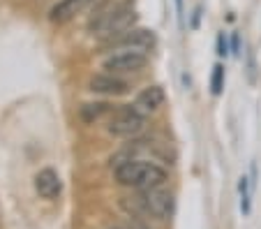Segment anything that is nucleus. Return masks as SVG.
I'll return each mask as SVG.
<instances>
[{
	"label": "nucleus",
	"mask_w": 261,
	"mask_h": 229,
	"mask_svg": "<svg viewBox=\"0 0 261 229\" xmlns=\"http://www.w3.org/2000/svg\"><path fill=\"white\" fill-rule=\"evenodd\" d=\"M86 5H88V0H58L49 10V19L54 21V23H67V21L74 19Z\"/></svg>",
	"instance_id": "9d476101"
},
{
	"label": "nucleus",
	"mask_w": 261,
	"mask_h": 229,
	"mask_svg": "<svg viewBox=\"0 0 261 229\" xmlns=\"http://www.w3.org/2000/svg\"><path fill=\"white\" fill-rule=\"evenodd\" d=\"M90 3H93V5H95V3H97V5H104L107 0H88V5H90Z\"/></svg>",
	"instance_id": "a211bd4d"
},
{
	"label": "nucleus",
	"mask_w": 261,
	"mask_h": 229,
	"mask_svg": "<svg viewBox=\"0 0 261 229\" xmlns=\"http://www.w3.org/2000/svg\"><path fill=\"white\" fill-rule=\"evenodd\" d=\"M139 204L141 209L146 211L148 215H153L158 220H169L176 211V199L173 194L164 188H150V190H143L139 194Z\"/></svg>",
	"instance_id": "20e7f679"
},
{
	"label": "nucleus",
	"mask_w": 261,
	"mask_h": 229,
	"mask_svg": "<svg viewBox=\"0 0 261 229\" xmlns=\"http://www.w3.org/2000/svg\"><path fill=\"white\" fill-rule=\"evenodd\" d=\"M211 90L213 95H220L224 90V65L217 63L213 67V74H211Z\"/></svg>",
	"instance_id": "f8f14e48"
},
{
	"label": "nucleus",
	"mask_w": 261,
	"mask_h": 229,
	"mask_svg": "<svg viewBox=\"0 0 261 229\" xmlns=\"http://www.w3.org/2000/svg\"><path fill=\"white\" fill-rule=\"evenodd\" d=\"M35 190H37L42 199H58L60 192H63V181L54 169L46 167V169L37 171V176H35Z\"/></svg>",
	"instance_id": "6e6552de"
},
{
	"label": "nucleus",
	"mask_w": 261,
	"mask_h": 229,
	"mask_svg": "<svg viewBox=\"0 0 261 229\" xmlns=\"http://www.w3.org/2000/svg\"><path fill=\"white\" fill-rule=\"evenodd\" d=\"M88 90L99 95H109V97H120V95H127L129 93V84L114 74H93L88 81Z\"/></svg>",
	"instance_id": "0eeeda50"
},
{
	"label": "nucleus",
	"mask_w": 261,
	"mask_h": 229,
	"mask_svg": "<svg viewBox=\"0 0 261 229\" xmlns=\"http://www.w3.org/2000/svg\"><path fill=\"white\" fill-rule=\"evenodd\" d=\"M116 229H123V227H116Z\"/></svg>",
	"instance_id": "6ab92c4d"
},
{
	"label": "nucleus",
	"mask_w": 261,
	"mask_h": 229,
	"mask_svg": "<svg viewBox=\"0 0 261 229\" xmlns=\"http://www.w3.org/2000/svg\"><path fill=\"white\" fill-rule=\"evenodd\" d=\"M176 3V14H178V23L185 26V7H182V0H173Z\"/></svg>",
	"instance_id": "2eb2a0df"
},
{
	"label": "nucleus",
	"mask_w": 261,
	"mask_h": 229,
	"mask_svg": "<svg viewBox=\"0 0 261 229\" xmlns=\"http://www.w3.org/2000/svg\"><path fill=\"white\" fill-rule=\"evenodd\" d=\"M238 192H241V211L243 215H247L250 213V181L245 176H241L238 181Z\"/></svg>",
	"instance_id": "ddd939ff"
},
{
	"label": "nucleus",
	"mask_w": 261,
	"mask_h": 229,
	"mask_svg": "<svg viewBox=\"0 0 261 229\" xmlns=\"http://www.w3.org/2000/svg\"><path fill=\"white\" fill-rule=\"evenodd\" d=\"M143 125H146V116L134 105H129V107H120V109H116L111 114L107 130L114 137H134L143 130Z\"/></svg>",
	"instance_id": "7ed1b4c3"
},
{
	"label": "nucleus",
	"mask_w": 261,
	"mask_h": 229,
	"mask_svg": "<svg viewBox=\"0 0 261 229\" xmlns=\"http://www.w3.org/2000/svg\"><path fill=\"white\" fill-rule=\"evenodd\" d=\"M155 42H158V37H155L153 30H148V28H129L127 33L114 37L109 44H111V46H125V49H132V51H146V49H153Z\"/></svg>",
	"instance_id": "423d86ee"
},
{
	"label": "nucleus",
	"mask_w": 261,
	"mask_h": 229,
	"mask_svg": "<svg viewBox=\"0 0 261 229\" xmlns=\"http://www.w3.org/2000/svg\"><path fill=\"white\" fill-rule=\"evenodd\" d=\"M241 51V40H238V33L231 35V54H238Z\"/></svg>",
	"instance_id": "dca6fc26"
},
{
	"label": "nucleus",
	"mask_w": 261,
	"mask_h": 229,
	"mask_svg": "<svg viewBox=\"0 0 261 229\" xmlns=\"http://www.w3.org/2000/svg\"><path fill=\"white\" fill-rule=\"evenodd\" d=\"M116 169V181L125 188H137V190H150V188H162V183L167 181V171L164 167L155 165L150 160L132 158L125 160L120 165L114 167Z\"/></svg>",
	"instance_id": "f257e3e1"
},
{
	"label": "nucleus",
	"mask_w": 261,
	"mask_h": 229,
	"mask_svg": "<svg viewBox=\"0 0 261 229\" xmlns=\"http://www.w3.org/2000/svg\"><path fill=\"white\" fill-rule=\"evenodd\" d=\"M164 100H167V93H164L162 86H148V88H143L141 93L137 95V102H134V107H137V109L141 111L143 116H146V114H153V111H158L160 107L164 105Z\"/></svg>",
	"instance_id": "1a4fd4ad"
},
{
	"label": "nucleus",
	"mask_w": 261,
	"mask_h": 229,
	"mask_svg": "<svg viewBox=\"0 0 261 229\" xmlns=\"http://www.w3.org/2000/svg\"><path fill=\"white\" fill-rule=\"evenodd\" d=\"M199 19H201V7H197V10H194V14H192V28H197V26H199Z\"/></svg>",
	"instance_id": "f3484780"
},
{
	"label": "nucleus",
	"mask_w": 261,
	"mask_h": 229,
	"mask_svg": "<svg viewBox=\"0 0 261 229\" xmlns=\"http://www.w3.org/2000/svg\"><path fill=\"white\" fill-rule=\"evenodd\" d=\"M137 19H139V14L132 5H111L104 12H97V14L90 19L88 28L93 35L111 42L114 37L123 35L129 28H134Z\"/></svg>",
	"instance_id": "f03ea898"
},
{
	"label": "nucleus",
	"mask_w": 261,
	"mask_h": 229,
	"mask_svg": "<svg viewBox=\"0 0 261 229\" xmlns=\"http://www.w3.org/2000/svg\"><path fill=\"white\" fill-rule=\"evenodd\" d=\"M148 65V56L143 51H116V54L107 56L102 60V70H107V74H129V72H141Z\"/></svg>",
	"instance_id": "39448f33"
},
{
	"label": "nucleus",
	"mask_w": 261,
	"mask_h": 229,
	"mask_svg": "<svg viewBox=\"0 0 261 229\" xmlns=\"http://www.w3.org/2000/svg\"><path fill=\"white\" fill-rule=\"evenodd\" d=\"M217 54H220V56H227L229 54V46H227V37H224V33H220V35H217Z\"/></svg>",
	"instance_id": "4468645a"
},
{
	"label": "nucleus",
	"mask_w": 261,
	"mask_h": 229,
	"mask_svg": "<svg viewBox=\"0 0 261 229\" xmlns=\"http://www.w3.org/2000/svg\"><path fill=\"white\" fill-rule=\"evenodd\" d=\"M109 111H111L109 102H84V105L79 107V116L86 123H95V120H99L104 114H109Z\"/></svg>",
	"instance_id": "9b49d317"
}]
</instances>
